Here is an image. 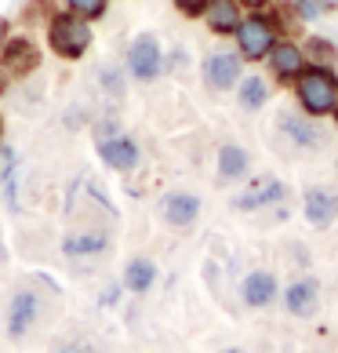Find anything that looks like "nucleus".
Returning <instances> with one entry per match:
<instances>
[{
    "instance_id": "f257e3e1",
    "label": "nucleus",
    "mask_w": 338,
    "mask_h": 353,
    "mask_svg": "<svg viewBox=\"0 0 338 353\" xmlns=\"http://www.w3.org/2000/svg\"><path fill=\"white\" fill-rule=\"evenodd\" d=\"M291 95H295V106L306 117L324 121V117H331L335 106H338V70L320 66V62H309V66L295 77Z\"/></svg>"
},
{
    "instance_id": "f03ea898",
    "label": "nucleus",
    "mask_w": 338,
    "mask_h": 353,
    "mask_svg": "<svg viewBox=\"0 0 338 353\" xmlns=\"http://www.w3.org/2000/svg\"><path fill=\"white\" fill-rule=\"evenodd\" d=\"M284 37V26H280V11H244V19L237 26V33H233V41H237V55L244 62H266V55L273 51Z\"/></svg>"
},
{
    "instance_id": "7ed1b4c3",
    "label": "nucleus",
    "mask_w": 338,
    "mask_h": 353,
    "mask_svg": "<svg viewBox=\"0 0 338 353\" xmlns=\"http://www.w3.org/2000/svg\"><path fill=\"white\" fill-rule=\"evenodd\" d=\"M91 41H95L91 22L73 15V11H55V15L47 19V44L59 59H70V62L84 59L91 51Z\"/></svg>"
},
{
    "instance_id": "20e7f679",
    "label": "nucleus",
    "mask_w": 338,
    "mask_h": 353,
    "mask_svg": "<svg viewBox=\"0 0 338 353\" xmlns=\"http://www.w3.org/2000/svg\"><path fill=\"white\" fill-rule=\"evenodd\" d=\"M277 132L302 153H320L324 146H328L324 124L313 121V117H306L302 110H280L277 113Z\"/></svg>"
},
{
    "instance_id": "39448f33",
    "label": "nucleus",
    "mask_w": 338,
    "mask_h": 353,
    "mask_svg": "<svg viewBox=\"0 0 338 353\" xmlns=\"http://www.w3.org/2000/svg\"><path fill=\"white\" fill-rule=\"evenodd\" d=\"M124 70L142 84H153L157 77L164 73V48L157 41V33H138L131 48H127V62Z\"/></svg>"
},
{
    "instance_id": "423d86ee",
    "label": "nucleus",
    "mask_w": 338,
    "mask_h": 353,
    "mask_svg": "<svg viewBox=\"0 0 338 353\" xmlns=\"http://www.w3.org/2000/svg\"><path fill=\"white\" fill-rule=\"evenodd\" d=\"M309 66V59H306V48L295 41V37H280L277 44H273V51L266 55V70L273 77V84H280V88H291L295 84V77L302 73Z\"/></svg>"
},
{
    "instance_id": "0eeeda50",
    "label": "nucleus",
    "mask_w": 338,
    "mask_h": 353,
    "mask_svg": "<svg viewBox=\"0 0 338 353\" xmlns=\"http://www.w3.org/2000/svg\"><path fill=\"white\" fill-rule=\"evenodd\" d=\"M244 62L240 55H237V48L233 51H211V55L204 59V84L211 88V91H233L237 88V81L244 77Z\"/></svg>"
},
{
    "instance_id": "6e6552de",
    "label": "nucleus",
    "mask_w": 338,
    "mask_h": 353,
    "mask_svg": "<svg viewBox=\"0 0 338 353\" xmlns=\"http://www.w3.org/2000/svg\"><path fill=\"white\" fill-rule=\"evenodd\" d=\"M284 306H288L291 317L298 321H309V317H317V310H320V281L317 277H295L288 288H284Z\"/></svg>"
},
{
    "instance_id": "1a4fd4ad",
    "label": "nucleus",
    "mask_w": 338,
    "mask_h": 353,
    "mask_svg": "<svg viewBox=\"0 0 338 353\" xmlns=\"http://www.w3.org/2000/svg\"><path fill=\"white\" fill-rule=\"evenodd\" d=\"M284 197H288V186H284L280 179H273V175H262V179H251V186L244 193H237L233 208H237V212H258V208L280 204Z\"/></svg>"
},
{
    "instance_id": "9d476101",
    "label": "nucleus",
    "mask_w": 338,
    "mask_h": 353,
    "mask_svg": "<svg viewBox=\"0 0 338 353\" xmlns=\"http://www.w3.org/2000/svg\"><path fill=\"white\" fill-rule=\"evenodd\" d=\"M36 62H41V51H36L30 37H11L0 48V70H4V77H25L36 70Z\"/></svg>"
},
{
    "instance_id": "9b49d317",
    "label": "nucleus",
    "mask_w": 338,
    "mask_h": 353,
    "mask_svg": "<svg viewBox=\"0 0 338 353\" xmlns=\"http://www.w3.org/2000/svg\"><path fill=\"white\" fill-rule=\"evenodd\" d=\"M302 215H306L309 226L328 230L331 222L338 219V193L331 186H309L302 193Z\"/></svg>"
},
{
    "instance_id": "f8f14e48",
    "label": "nucleus",
    "mask_w": 338,
    "mask_h": 353,
    "mask_svg": "<svg viewBox=\"0 0 338 353\" xmlns=\"http://www.w3.org/2000/svg\"><path fill=\"white\" fill-rule=\"evenodd\" d=\"M160 219L167 222V226H175V230L193 226V222L200 219V197L197 193H186V190L164 193L160 197Z\"/></svg>"
},
{
    "instance_id": "ddd939ff",
    "label": "nucleus",
    "mask_w": 338,
    "mask_h": 353,
    "mask_svg": "<svg viewBox=\"0 0 338 353\" xmlns=\"http://www.w3.org/2000/svg\"><path fill=\"white\" fill-rule=\"evenodd\" d=\"M98 157H102L106 168H113V172H135L138 161H142V150H138L135 139H127L120 132V135L98 139Z\"/></svg>"
},
{
    "instance_id": "4468645a",
    "label": "nucleus",
    "mask_w": 338,
    "mask_h": 353,
    "mask_svg": "<svg viewBox=\"0 0 338 353\" xmlns=\"http://www.w3.org/2000/svg\"><path fill=\"white\" fill-rule=\"evenodd\" d=\"M277 295H280V284H277V277H273L269 270H251L248 277H244V284H240V299L251 310L273 306V303H277Z\"/></svg>"
},
{
    "instance_id": "2eb2a0df",
    "label": "nucleus",
    "mask_w": 338,
    "mask_h": 353,
    "mask_svg": "<svg viewBox=\"0 0 338 353\" xmlns=\"http://www.w3.org/2000/svg\"><path fill=\"white\" fill-rule=\"evenodd\" d=\"M200 19L207 22V30L215 37H233L244 19V8H240V0H207Z\"/></svg>"
},
{
    "instance_id": "dca6fc26",
    "label": "nucleus",
    "mask_w": 338,
    "mask_h": 353,
    "mask_svg": "<svg viewBox=\"0 0 338 353\" xmlns=\"http://www.w3.org/2000/svg\"><path fill=\"white\" fill-rule=\"evenodd\" d=\"M36 313H41V299H36V292H15L11 295V306H8V335L22 339L36 324Z\"/></svg>"
},
{
    "instance_id": "f3484780",
    "label": "nucleus",
    "mask_w": 338,
    "mask_h": 353,
    "mask_svg": "<svg viewBox=\"0 0 338 353\" xmlns=\"http://www.w3.org/2000/svg\"><path fill=\"white\" fill-rule=\"evenodd\" d=\"M269 99H273V84L266 81L262 73H244L240 81H237V102H240V110L258 113Z\"/></svg>"
},
{
    "instance_id": "a211bd4d",
    "label": "nucleus",
    "mask_w": 338,
    "mask_h": 353,
    "mask_svg": "<svg viewBox=\"0 0 338 353\" xmlns=\"http://www.w3.org/2000/svg\"><path fill=\"white\" fill-rule=\"evenodd\" d=\"M248 150L237 146V142H222L218 146V182H240L244 175H248Z\"/></svg>"
},
{
    "instance_id": "6ab92c4d",
    "label": "nucleus",
    "mask_w": 338,
    "mask_h": 353,
    "mask_svg": "<svg viewBox=\"0 0 338 353\" xmlns=\"http://www.w3.org/2000/svg\"><path fill=\"white\" fill-rule=\"evenodd\" d=\"M109 248V237L102 230H84V233H73V237L62 241V252L70 259H84V255H102Z\"/></svg>"
},
{
    "instance_id": "aec40b11",
    "label": "nucleus",
    "mask_w": 338,
    "mask_h": 353,
    "mask_svg": "<svg viewBox=\"0 0 338 353\" xmlns=\"http://www.w3.org/2000/svg\"><path fill=\"white\" fill-rule=\"evenodd\" d=\"M153 281H157V266H153L149 259H131V263L124 266V288L127 292L142 295L153 288Z\"/></svg>"
},
{
    "instance_id": "412c9836",
    "label": "nucleus",
    "mask_w": 338,
    "mask_h": 353,
    "mask_svg": "<svg viewBox=\"0 0 338 353\" xmlns=\"http://www.w3.org/2000/svg\"><path fill=\"white\" fill-rule=\"evenodd\" d=\"M98 84H102V91H106L109 99H120V95H124L127 77H124V70L116 66V62H109V66H102V70H98Z\"/></svg>"
},
{
    "instance_id": "4be33fe9",
    "label": "nucleus",
    "mask_w": 338,
    "mask_h": 353,
    "mask_svg": "<svg viewBox=\"0 0 338 353\" xmlns=\"http://www.w3.org/2000/svg\"><path fill=\"white\" fill-rule=\"evenodd\" d=\"M306 59H309V62H320V66H335V62H338V51H335L331 41H324V37H309Z\"/></svg>"
},
{
    "instance_id": "5701e85b",
    "label": "nucleus",
    "mask_w": 338,
    "mask_h": 353,
    "mask_svg": "<svg viewBox=\"0 0 338 353\" xmlns=\"http://www.w3.org/2000/svg\"><path fill=\"white\" fill-rule=\"evenodd\" d=\"M106 8H109V0H66V11H73V15H81L87 22H95L106 15Z\"/></svg>"
},
{
    "instance_id": "b1692460",
    "label": "nucleus",
    "mask_w": 338,
    "mask_h": 353,
    "mask_svg": "<svg viewBox=\"0 0 338 353\" xmlns=\"http://www.w3.org/2000/svg\"><path fill=\"white\" fill-rule=\"evenodd\" d=\"M291 8H295V15L302 22H317L324 15V11L317 8V0H291Z\"/></svg>"
},
{
    "instance_id": "393cba45",
    "label": "nucleus",
    "mask_w": 338,
    "mask_h": 353,
    "mask_svg": "<svg viewBox=\"0 0 338 353\" xmlns=\"http://www.w3.org/2000/svg\"><path fill=\"white\" fill-rule=\"evenodd\" d=\"M171 4H175L186 19H200L204 8H207V0H171Z\"/></svg>"
},
{
    "instance_id": "a878e982",
    "label": "nucleus",
    "mask_w": 338,
    "mask_h": 353,
    "mask_svg": "<svg viewBox=\"0 0 338 353\" xmlns=\"http://www.w3.org/2000/svg\"><path fill=\"white\" fill-rule=\"evenodd\" d=\"M8 168H15V150H11V146H8V142H4V139H0V175H4V172H8Z\"/></svg>"
},
{
    "instance_id": "bb28decb",
    "label": "nucleus",
    "mask_w": 338,
    "mask_h": 353,
    "mask_svg": "<svg viewBox=\"0 0 338 353\" xmlns=\"http://www.w3.org/2000/svg\"><path fill=\"white\" fill-rule=\"evenodd\" d=\"M109 135H120V124H116L113 117H106V121L95 128V139H109Z\"/></svg>"
},
{
    "instance_id": "cd10ccee",
    "label": "nucleus",
    "mask_w": 338,
    "mask_h": 353,
    "mask_svg": "<svg viewBox=\"0 0 338 353\" xmlns=\"http://www.w3.org/2000/svg\"><path fill=\"white\" fill-rule=\"evenodd\" d=\"M273 4H277V0H240L244 11H269Z\"/></svg>"
},
{
    "instance_id": "c85d7f7f",
    "label": "nucleus",
    "mask_w": 338,
    "mask_h": 353,
    "mask_svg": "<svg viewBox=\"0 0 338 353\" xmlns=\"http://www.w3.org/2000/svg\"><path fill=\"white\" fill-rule=\"evenodd\" d=\"M317 8L324 11V15H331V11H338V0H317Z\"/></svg>"
},
{
    "instance_id": "c756f323",
    "label": "nucleus",
    "mask_w": 338,
    "mask_h": 353,
    "mask_svg": "<svg viewBox=\"0 0 338 353\" xmlns=\"http://www.w3.org/2000/svg\"><path fill=\"white\" fill-rule=\"evenodd\" d=\"M62 353H91V350L81 346V343H73V346H62Z\"/></svg>"
},
{
    "instance_id": "7c9ffc66",
    "label": "nucleus",
    "mask_w": 338,
    "mask_h": 353,
    "mask_svg": "<svg viewBox=\"0 0 338 353\" xmlns=\"http://www.w3.org/2000/svg\"><path fill=\"white\" fill-rule=\"evenodd\" d=\"M4 91H8V77L0 73V99H4Z\"/></svg>"
},
{
    "instance_id": "2f4dec72",
    "label": "nucleus",
    "mask_w": 338,
    "mask_h": 353,
    "mask_svg": "<svg viewBox=\"0 0 338 353\" xmlns=\"http://www.w3.org/2000/svg\"><path fill=\"white\" fill-rule=\"evenodd\" d=\"M4 33H8V22H0V48H4Z\"/></svg>"
},
{
    "instance_id": "473e14b6",
    "label": "nucleus",
    "mask_w": 338,
    "mask_h": 353,
    "mask_svg": "<svg viewBox=\"0 0 338 353\" xmlns=\"http://www.w3.org/2000/svg\"><path fill=\"white\" fill-rule=\"evenodd\" d=\"M331 121H335V124H338V106H335V113H331Z\"/></svg>"
},
{
    "instance_id": "72a5a7b5",
    "label": "nucleus",
    "mask_w": 338,
    "mask_h": 353,
    "mask_svg": "<svg viewBox=\"0 0 338 353\" xmlns=\"http://www.w3.org/2000/svg\"><path fill=\"white\" fill-rule=\"evenodd\" d=\"M226 353H244V350H237V346H233V350H226Z\"/></svg>"
},
{
    "instance_id": "f704fd0d",
    "label": "nucleus",
    "mask_w": 338,
    "mask_h": 353,
    "mask_svg": "<svg viewBox=\"0 0 338 353\" xmlns=\"http://www.w3.org/2000/svg\"><path fill=\"white\" fill-rule=\"evenodd\" d=\"M0 139H4V121H0Z\"/></svg>"
},
{
    "instance_id": "c9c22d12",
    "label": "nucleus",
    "mask_w": 338,
    "mask_h": 353,
    "mask_svg": "<svg viewBox=\"0 0 338 353\" xmlns=\"http://www.w3.org/2000/svg\"><path fill=\"white\" fill-rule=\"evenodd\" d=\"M0 255H4V244H0Z\"/></svg>"
},
{
    "instance_id": "e433bc0d",
    "label": "nucleus",
    "mask_w": 338,
    "mask_h": 353,
    "mask_svg": "<svg viewBox=\"0 0 338 353\" xmlns=\"http://www.w3.org/2000/svg\"><path fill=\"white\" fill-rule=\"evenodd\" d=\"M317 353H328V350H317Z\"/></svg>"
},
{
    "instance_id": "4c0bfd02",
    "label": "nucleus",
    "mask_w": 338,
    "mask_h": 353,
    "mask_svg": "<svg viewBox=\"0 0 338 353\" xmlns=\"http://www.w3.org/2000/svg\"><path fill=\"white\" fill-rule=\"evenodd\" d=\"M335 168H338V164H335Z\"/></svg>"
}]
</instances>
